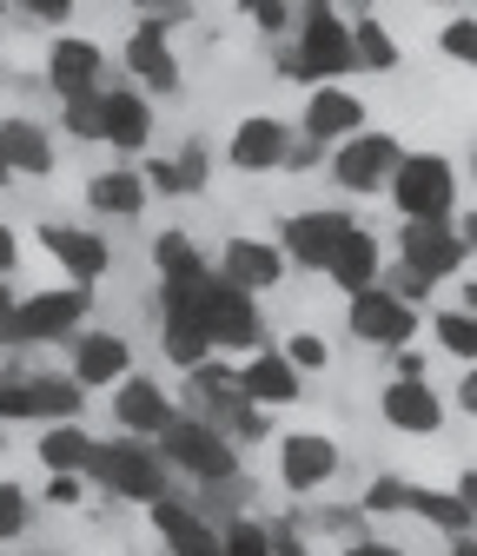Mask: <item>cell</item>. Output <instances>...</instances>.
<instances>
[{"instance_id": "cell-60", "label": "cell", "mask_w": 477, "mask_h": 556, "mask_svg": "<svg viewBox=\"0 0 477 556\" xmlns=\"http://www.w3.org/2000/svg\"><path fill=\"white\" fill-rule=\"evenodd\" d=\"M8 8H14V0H0V14H8Z\"/></svg>"}, {"instance_id": "cell-16", "label": "cell", "mask_w": 477, "mask_h": 556, "mask_svg": "<svg viewBox=\"0 0 477 556\" xmlns=\"http://www.w3.org/2000/svg\"><path fill=\"white\" fill-rule=\"evenodd\" d=\"M338 444L325 431H286L279 438V483H286V497H318L331 491V477H338Z\"/></svg>"}, {"instance_id": "cell-1", "label": "cell", "mask_w": 477, "mask_h": 556, "mask_svg": "<svg viewBox=\"0 0 477 556\" xmlns=\"http://www.w3.org/2000/svg\"><path fill=\"white\" fill-rule=\"evenodd\" d=\"M179 404H186L192 417H206L213 431H226L239 451L272 438V417H265V404H252V397L239 391V358H226V352L186 371V391H179Z\"/></svg>"}, {"instance_id": "cell-28", "label": "cell", "mask_w": 477, "mask_h": 556, "mask_svg": "<svg viewBox=\"0 0 477 556\" xmlns=\"http://www.w3.org/2000/svg\"><path fill=\"white\" fill-rule=\"evenodd\" d=\"M40 464H47V477H87L93 470V451H100V438L80 425V417H66V425H47L40 431Z\"/></svg>"}, {"instance_id": "cell-58", "label": "cell", "mask_w": 477, "mask_h": 556, "mask_svg": "<svg viewBox=\"0 0 477 556\" xmlns=\"http://www.w3.org/2000/svg\"><path fill=\"white\" fill-rule=\"evenodd\" d=\"M14 179V166H8V147H0V186H8Z\"/></svg>"}, {"instance_id": "cell-3", "label": "cell", "mask_w": 477, "mask_h": 556, "mask_svg": "<svg viewBox=\"0 0 477 556\" xmlns=\"http://www.w3.org/2000/svg\"><path fill=\"white\" fill-rule=\"evenodd\" d=\"M457 192H464V173L438 147L404 153L398 173H391V186H385V199H391L398 219H457Z\"/></svg>"}, {"instance_id": "cell-6", "label": "cell", "mask_w": 477, "mask_h": 556, "mask_svg": "<svg viewBox=\"0 0 477 556\" xmlns=\"http://www.w3.org/2000/svg\"><path fill=\"white\" fill-rule=\"evenodd\" d=\"M87 410V384L74 371H21L0 384V425H66Z\"/></svg>"}, {"instance_id": "cell-35", "label": "cell", "mask_w": 477, "mask_h": 556, "mask_svg": "<svg viewBox=\"0 0 477 556\" xmlns=\"http://www.w3.org/2000/svg\"><path fill=\"white\" fill-rule=\"evenodd\" d=\"M106 93H80V100H60V132L80 139V147H100L106 139Z\"/></svg>"}, {"instance_id": "cell-44", "label": "cell", "mask_w": 477, "mask_h": 556, "mask_svg": "<svg viewBox=\"0 0 477 556\" xmlns=\"http://www.w3.org/2000/svg\"><path fill=\"white\" fill-rule=\"evenodd\" d=\"M14 8H21L34 27H53V34H60L66 21H74V8H80V0H14Z\"/></svg>"}, {"instance_id": "cell-33", "label": "cell", "mask_w": 477, "mask_h": 556, "mask_svg": "<svg viewBox=\"0 0 477 556\" xmlns=\"http://www.w3.org/2000/svg\"><path fill=\"white\" fill-rule=\"evenodd\" d=\"M425 325H431V344H438L444 358L477 365V312H470V305H431Z\"/></svg>"}, {"instance_id": "cell-7", "label": "cell", "mask_w": 477, "mask_h": 556, "mask_svg": "<svg viewBox=\"0 0 477 556\" xmlns=\"http://www.w3.org/2000/svg\"><path fill=\"white\" fill-rule=\"evenodd\" d=\"M412 153L398 132H385V126H365V132H352V139H338L331 147V160H325V173H331V186L338 192H352V199H372V192H385L391 186V173H398V160Z\"/></svg>"}, {"instance_id": "cell-18", "label": "cell", "mask_w": 477, "mask_h": 556, "mask_svg": "<svg viewBox=\"0 0 477 556\" xmlns=\"http://www.w3.org/2000/svg\"><path fill=\"white\" fill-rule=\"evenodd\" d=\"M173 417H179V397H173L153 371H126V378L113 384V425H120V431H133V438H160Z\"/></svg>"}, {"instance_id": "cell-20", "label": "cell", "mask_w": 477, "mask_h": 556, "mask_svg": "<svg viewBox=\"0 0 477 556\" xmlns=\"http://www.w3.org/2000/svg\"><path fill=\"white\" fill-rule=\"evenodd\" d=\"M378 417L398 438H438L444 431V397L431 391V378H391L378 391Z\"/></svg>"}, {"instance_id": "cell-45", "label": "cell", "mask_w": 477, "mask_h": 556, "mask_svg": "<svg viewBox=\"0 0 477 556\" xmlns=\"http://www.w3.org/2000/svg\"><path fill=\"white\" fill-rule=\"evenodd\" d=\"M331 160V147H318V139H292V153H286V173H312V166H325Z\"/></svg>"}, {"instance_id": "cell-55", "label": "cell", "mask_w": 477, "mask_h": 556, "mask_svg": "<svg viewBox=\"0 0 477 556\" xmlns=\"http://www.w3.org/2000/svg\"><path fill=\"white\" fill-rule=\"evenodd\" d=\"M451 556H477V536H451Z\"/></svg>"}, {"instance_id": "cell-61", "label": "cell", "mask_w": 477, "mask_h": 556, "mask_svg": "<svg viewBox=\"0 0 477 556\" xmlns=\"http://www.w3.org/2000/svg\"><path fill=\"white\" fill-rule=\"evenodd\" d=\"M0 451H8V431H0Z\"/></svg>"}, {"instance_id": "cell-24", "label": "cell", "mask_w": 477, "mask_h": 556, "mask_svg": "<svg viewBox=\"0 0 477 556\" xmlns=\"http://www.w3.org/2000/svg\"><path fill=\"white\" fill-rule=\"evenodd\" d=\"M106 139H100V147H113L120 160H140L147 147H153V93L147 87H106Z\"/></svg>"}, {"instance_id": "cell-23", "label": "cell", "mask_w": 477, "mask_h": 556, "mask_svg": "<svg viewBox=\"0 0 477 556\" xmlns=\"http://www.w3.org/2000/svg\"><path fill=\"white\" fill-rule=\"evenodd\" d=\"M147 517H153V530H160L166 556H226L219 523H213L206 510H199V504H186V497H160Z\"/></svg>"}, {"instance_id": "cell-4", "label": "cell", "mask_w": 477, "mask_h": 556, "mask_svg": "<svg viewBox=\"0 0 477 556\" xmlns=\"http://www.w3.org/2000/svg\"><path fill=\"white\" fill-rule=\"evenodd\" d=\"M160 451H166V464L179 477L199 483V491H233V483H239V444L226 431H213L206 417H192L186 404H179L173 425L160 431Z\"/></svg>"}, {"instance_id": "cell-37", "label": "cell", "mask_w": 477, "mask_h": 556, "mask_svg": "<svg viewBox=\"0 0 477 556\" xmlns=\"http://www.w3.org/2000/svg\"><path fill=\"white\" fill-rule=\"evenodd\" d=\"M438 53H444L451 66H470V74H477V14H444Z\"/></svg>"}, {"instance_id": "cell-47", "label": "cell", "mask_w": 477, "mask_h": 556, "mask_svg": "<svg viewBox=\"0 0 477 556\" xmlns=\"http://www.w3.org/2000/svg\"><path fill=\"white\" fill-rule=\"evenodd\" d=\"M14 271H21V232L0 219V278H14Z\"/></svg>"}, {"instance_id": "cell-57", "label": "cell", "mask_w": 477, "mask_h": 556, "mask_svg": "<svg viewBox=\"0 0 477 556\" xmlns=\"http://www.w3.org/2000/svg\"><path fill=\"white\" fill-rule=\"evenodd\" d=\"M457 305H470V312H477V278H464V299H457Z\"/></svg>"}, {"instance_id": "cell-38", "label": "cell", "mask_w": 477, "mask_h": 556, "mask_svg": "<svg viewBox=\"0 0 477 556\" xmlns=\"http://www.w3.org/2000/svg\"><path fill=\"white\" fill-rule=\"evenodd\" d=\"M219 536H226V556H272V523L265 517H226L219 523Z\"/></svg>"}, {"instance_id": "cell-39", "label": "cell", "mask_w": 477, "mask_h": 556, "mask_svg": "<svg viewBox=\"0 0 477 556\" xmlns=\"http://www.w3.org/2000/svg\"><path fill=\"white\" fill-rule=\"evenodd\" d=\"M404 497H412V483H404L398 470H378V477L365 483L359 510H365V517H404Z\"/></svg>"}, {"instance_id": "cell-52", "label": "cell", "mask_w": 477, "mask_h": 556, "mask_svg": "<svg viewBox=\"0 0 477 556\" xmlns=\"http://www.w3.org/2000/svg\"><path fill=\"white\" fill-rule=\"evenodd\" d=\"M451 491H457V497L470 504V517H477V464H464V470H457V483H451Z\"/></svg>"}, {"instance_id": "cell-2", "label": "cell", "mask_w": 477, "mask_h": 556, "mask_svg": "<svg viewBox=\"0 0 477 556\" xmlns=\"http://www.w3.org/2000/svg\"><path fill=\"white\" fill-rule=\"evenodd\" d=\"M106 497H120V504H140V510H153L160 497H173V464H166V451H160V438H133V431H120V438H106L100 451H93V470H87Z\"/></svg>"}, {"instance_id": "cell-42", "label": "cell", "mask_w": 477, "mask_h": 556, "mask_svg": "<svg viewBox=\"0 0 477 556\" xmlns=\"http://www.w3.org/2000/svg\"><path fill=\"white\" fill-rule=\"evenodd\" d=\"M179 173H186V192H206V179H213V147L206 139H186L179 147Z\"/></svg>"}, {"instance_id": "cell-53", "label": "cell", "mask_w": 477, "mask_h": 556, "mask_svg": "<svg viewBox=\"0 0 477 556\" xmlns=\"http://www.w3.org/2000/svg\"><path fill=\"white\" fill-rule=\"evenodd\" d=\"M346 556H404V549H398V543H378V536H365V543H352Z\"/></svg>"}, {"instance_id": "cell-62", "label": "cell", "mask_w": 477, "mask_h": 556, "mask_svg": "<svg viewBox=\"0 0 477 556\" xmlns=\"http://www.w3.org/2000/svg\"><path fill=\"white\" fill-rule=\"evenodd\" d=\"M0 384H8V371H0Z\"/></svg>"}, {"instance_id": "cell-51", "label": "cell", "mask_w": 477, "mask_h": 556, "mask_svg": "<svg viewBox=\"0 0 477 556\" xmlns=\"http://www.w3.org/2000/svg\"><path fill=\"white\" fill-rule=\"evenodd\" d=\"M457 404L470 410V425H477V365H464V371H457Z\"/></svg>"}, {"instance_id": "cell-10", "label": "cell", "mask_w": 477, "mask_h": 556, "mask_svg": "<svg viewBox=\"0 0 477 556\" xmlns=\"http://www.w3.org/2000/svg\"><path fill=\"white\" fill-rule=\"evenodd\" d=\"M398 265H412L431 286H451L470 265V245L457 239V219H398Z\"/></svg>"}, {"instance_id": "cell-49", "label": "cell", "mask_w": 477, "mask_h": 556, "mask_svg": "<svg viewBox=\"0 0 477 556\" xmlns=\"http://www.w3.org/2000/svg\"><path fill=\"white\" fill-rule=\"evenodd\" d=\"M391 378H425V352H412V344L391 352Z\"/></svg>"}, {"instance_id": "cell-48", "label": "cell", "mask_w": 477, "mask_h": 556, "mask_svg": "<svg viewBox=\"0 0 477 556\" xmlns=\"http://www.w3.org/2000/svg\"><path fill=\"white\" fill-rule=\"evenodd\" d=\"M80 491H87L80 477H47V497H53L60 510H74V504H80Z\"/></svg>"}, {"instance_id": "cell-14", "label": "cell", "mask_w": 477, "mask_h": 556, "mask_svg": "<svg viewBox=\"0 0 477 556\" xmlns=\"http://www.w3.org/2000/svg\"><path fill=\"white\" fill-rule=\"evenodd\" d=\"M292 126L279 113H246L233 132H226V166L259 179V173H286V153H292Z\"/></svg>"}, {"instance_id": "cell-21", "label": "cell", "mask_w": 477, "mask_h": 556, "mask_svg": "<svg viewBox=\"0 0 477 556\" xmlns=\"http://www.w3.org/2000/svg\"><path fill=\"white\" fill-rule=\"evenodd\" d=\"M239 391L265 410H286L305 397V371L286 358V344H259L252 358H239Z\"/></svg>"}, {"instance_id": "cell-31", "label": "cell", "mask_w": 477, "mask_h": 556, "mask_svg": "<svg viewBox=\"0 0 477 556\" xmlns=\"http://www.w3.org/2000/svg\"><path fill=\"white\" fill-rule=\"evenodd\" d=\"M404 517H418V523L438 530V536H470V530H477L470 504H464L457 491H431V483H412V497H404Z\"/></svg>"}, {"instance_id": "cell-59", "label": "cell", "mask_w": 477, "mask_h": 556, "mask_svg": "<svg viewBox=\"0 0 477 556\" xmlns=\"http://www.w3.org/2000/svg\"><path fill=\"white\" fill-rule=\"evenodd\" d=\"M464 166H470V186H477V147H470V160H464Z\"/></svg>"}, {"instance_id": "cell-46", "label": "cell", "mask_w": 477, "mask_h": 556, "mask_svg": "<svg viewBox=\"0 0 477 556\" xmlns=\"http://www.w3.org/2000/svg\"><path fill=\"white\" fill-rule=\"evenodd\" d=\"M272 556H312L305 530H299V523H272Z\"/></svg>"}, {"instance_id": "cell-11", "label": "cell", "mask_w": 477, "mask_h": 556, "mask_svg": "<svg viewBox=\"0 0 477 556\" xmlns=\"http://www.w3.org/2000/svg\"><path fill=\"white\" fill-rule=\"evenodd\" d=\"M352 226H359V219L346 213V205H312V213H286V219H279V245H286L292 271H318V278H325Z\"/></svg>"}, {"instance_id": "cell-40", "label": "cell", "mask_w": 477, "mask_h": 556, "mask_svg": "<svg viewBox=\"0 0 477 556\" xmlns=\"http://www.w3.org/2000/svg\"><path fill=\"white\" fill-rule=\"evenodd\" d=\"M27 523H34V497L21 491L14 477H0V543H21Z\"/></svg>"}, {"instance_id": "cell-12", "label": "cell", "mask_w": 477, "mask_h": 556, "mask_svg": "<svg viewBox=\"0 0 477 556\" xmlns=\"http://www.w3.org/2000/svg\"><path fill=\"white\" fill-rule=\"evenodd\" d=\"M40 80H47L53 100H80V93H106V87H113V80H106V53H100V40H87V34H53V40H47Z\"/></svg>"}, {"instance_id": "cell-22", "label": "cell", "mask_w": 477, "mask_h": 556, "mask_svg": "<svg viewBox=\"0 0 477 556\" xmlns=\"http://www.w3.org/2000/svg\"><path fill=\"white\" fill-rule=\"evenodd\" d=\"M213 338L226 358H252L265 344V318H259V292L233 286V278H219L213 286Z\"/></svg>"}, {"instance_id": "cell-9", "label": "cell", "mask_w": 477, "mask_h": 556, "mask_svg": "<svg viewBox=\"0 0 477 556\" xmlns=\"http://www.w3.org/2000/svg\"><path fill=\"white\" fill-rule=\"evenodd\" d=\"M346 331L365 344V352H404L418 338V305L391 292V286H372L359 299H346Z\"/></svg>"}, {"instance_id": "cell-27", "label": "cell", "mask_w": 477, "mask_h": 556, "mask_svg": "<svg viewBox=\"0 0 477 556\" xmlns=\"http://www.w3.org/2000/svg\"><path fill=\"white\" fill-rule=\"evenodd\" d=\"M126 371H133V344L120 331H80L74 338V378L87 391H113Z\"/></svg>"}, {"instance_id": "cell-5", "label": "cell", "mask_w": 477, "mask_h": 556, "mask_svg": "<svg viewBox=\"0 0 477 556\" xmlns=\"http://www.w3.org/2000/svg\"><path fill=\"white\" fill-rule=\"evenodd\" d=\"M299 74L305 87L318 80H352L359 74V47H352V14L338 8V0H299Z\"/></svg>"}, {"instance_id": "cell-25", "label": "cell", "mask_w": 477, "mask_h": 556, "mask_svg": "<svg viewBox=\"0 0 477 556\" xmlns=\"http://www.w3.org/2000/svg\"><path fill=\"white\" fill-rule=\"evenodd\" d=\"M0 147H8L14 179H53L60 173V132H47L34 113H8V119H0Z\"/></svg>"}, {"instance_id": "cell-36", "label": "cell", "mask_w": 477, "mask_h": 556, "mask_svg": "<svg viewBox=\"0 0 477 556\" xmlns=\"http://www.w3.org/2000/svg\"><path fill=\"white\" fill-rule=\"evenodd\" d=\"M233 8H239V21H252L265 40H279V34L299 27V0H233Z\"/></svg>"}, {"instance_id": "cell-15", "label": "cell", "mask_w": 477, "mask_h": 556, "mask_svg": "<svg viewBox=\"0 0 477 556\" xmlns=\"http://www.w3.org/2000/svg\"><path fill=\"white\" fill-rule=\"evenodd\" d=\"M40 252L74 278V286H93L100 292V278L113 271V245L100 239V226H66V219H47L40 226Z\"/></svg>"}, {"instance_id": "cell-26", "label": "cell", "mask_w": 477, "mask_h": 556, "mask_svg": "<svg viewBox=\"0 0 477 556\" xmlns=\"http://www.w3.org/2000/svg\"><path fill=\"white\" fill-rule=\"evenodd\" d=\"M385 265H391V258H385V239H378L372 226H352V232H346V245H338V258H331V271H325V278H331V286L346 292V299H359V292L385 286Z\"/></svg>"}, {"instance_id": "cell-13", "label": "cell", "mask_w": 477, "mask_h": 556, "mask_svg": "<svg viewBox=\"0 0 477 556\" xmlns=\"http://www.w3.org/2000/svg\"><path fill=\"white\" fill-rule=\"evenodd\" d=\"M120 66H126V80L133 87H147L153 100H166V93H179V53H173V27L166 21H140L126 34V47H120Z\"/></svg>"}, {"instance_id": "cell-43", "label": "cell", "mask_w": 477, "mask_h": 556, "mask_svg": "<svg viewBox=\"0 0 477 556\" xmlns=\"http://www.w3.org/2000/svg\"><path fill=\"white\" fill-rule=\"evenodd\" d=\"M140 173H147V186H153L160 199H192V192H186V173H179V160H140Z\"/></svg>"}, {"instance_id": "cell-19", "label": "cell", "mask_w": 477, "mask_h": 556, "mask_svg": "<svg viewBox=\"0 0 477 556\" xmlns=\"http://www.w3.org/2000/svg\"><path fill=\"white\" fill-rule=\"evenodd\" d=\"M286 271H292V258H286V245L279 239H252V232H233L226 245H219V278H233V286H246V292H279L286 286Z\"/></svg>"}, {"instance_id": "cell-29", "label": "cell", "mask_w": 477, "mask_h": 556, "mask_svg": "<svg viewBox=\"0 0 477 556\" xmlns=\"http://www.w3.org/2000/svg\"><path fill=\"white\" fill-rule=\"evenodd\" d=\"M147 173L140 166H106V173H93L87 179V205L93 213H106V219H140L147 213Z\"/></svg>"}, {"instance_id": "cell-17", "label": "cell", "mask_w": 477, "mask_h": 556, "mask_svg": "<svg viewBox=\"0 0 477 556\" xmlns=\"http://www.w3.org/2000/svg\"><path fill=\"white\" fill-rule=\"evenodd\" d=\"M365 126H372V119H365V100H359L346 80L305 87V106H299V132H305V139L338 147V139H352V132H365Z\"/></svg>"}, {"instance_id": "cell-32", "label": "cell", "mask_w": 477, "mask_h": 556, "mask_svg": "<svg viewBox=\"0 0 477 556\" xmlns=\"http://www.w3.org/2000/svg\"><path fill=\"white\" fill-rule=\"evenodd\" d=\"M213 271H219V258L199 252L192 232H160L153 239V278L160 286H186V278H213Z\"/></svg>"}, {"instance_id": "cell-54", "label": "cell", "mask_w": 477, "mask_h": 556, "mask_svg": "<svg viewBox=\"0 0 477 556\" xmlns=\"http://www.w3.org/2000/svg\"><path fill=\"white\" fill-rule=\"evenodd\" d=\"M457 239H464L470 258H477V205H470V213H457Z\"/></svg>"}, {"instance_id": "cell-8", "label": "cell", "mask_w": 477, "mask_h": 556, "mask_svg": "<svg viewBox=\"0 0 477 556\" xmlns=\"http://www.w3.org/2000/svg\"><path fill=\"white\" fill-rule=\"evenodd\" d=\"M93 318V286H47V292H27L21 312H14V344H74Z\"/></svg>"}, {"instance_id": "cell-56", "label": "cell", "mask_w": 477, "mask_h": 556, "mask_svg": "<svg viewBox=\"0 0 477 556\" xmlns=\"http://www.w3.org/2000/svg\"><path fill=\"white\" fill-rule=\"evenodd\" d=\"M431 8H444V14H470V0H431Z\"/></svg>"}, {"instance_id": "cell-34", "label": "cell", "mask_w": 477, "mask_h": 556, "mask_svg": "<svg viewBox=\"0 0 477 556\" xmlns=\"http://www.w3.org/2000/svg\"><path fill=\"white\" fill-rule=\"evenodd\" d=\"M352 47H359V74H398V66H404V47H398V34L378 14L352 21Z\"/></svg>"}, {"instance_id": "cell-30", "label": "cell", "mask_w": 477, "mask_h": 556, "mask_svg": "<svg viewBox=\"0 0 477 556\" xmlns=\"http://www.w3.org/2000/svg\"><path fill=\"white\" fill-rule=\"evenodd\" d=\"M160 358L192 371V365H206L219 358V338H213V318H192V312H166L160 318Z\"/></svg>"}, {"instance_id": "cell-41", "label": "cell", "mask_w": 477, "mask_h": 556, "mask_svg": "<svg viewBox=\"0 0 477 556\" xmlns=\"http://www.w3.org/2000/svg\"><path fill=\"white\" fill-rule=\"evenodd\" d=\"M286 358H292L299 371H312V378H318V371H331V344H325L312 325H299V331L286 338Z\"/></svg>"}, {"instance_id": "cell-50", "label": "cell", "mask_w": 477, "mask_h": 556, "mask_svg": "<svg viewBox=\"0 0 477 556\" xmlns=\"http://www.w3.org/2000/svg\"><path fill=\"white\" fill-rule=\"evenodd\" d=\"M14 312H21V299L8 292V278H0V344H14Z\"/></svg>"}]
</instances>
